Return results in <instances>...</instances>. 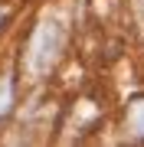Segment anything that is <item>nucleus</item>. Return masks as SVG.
I'll list each match as a JSON object with an SVG mask.
<instances>
[{
  "label": "nucleus",
  "mask_w": 144,
  "mask_h": 147,
  "mask_svg": "<svg viewBox=\"0 0 144 147\" xmlns=\"http://www.w3.org/2000/svg\"><path fill=\"white\" fill-rule=\"evenodd\" d=\"M10 105H13V85L3 79V82H0V118L10 111Z\"/></svg>",
  "instance_id": "7ed1b4c3"
},
{
  "label": "nucleus",
  "mask_w": 144,
  "mask_h": 147,
  "mask_svg": "<svg viewBox=\"0 0 144 147\" xmlns=\"http://www.w3.org/2000/svg\"><path fill=\"white\" fill-rule=\"evenodd\" d=\"M59 49H62V30L56 23H39L36 33L30 36L26 46V65L33 75H46L53 62L59 59Z\"/></svg>",
  "instance_id": "f257e3e1"
},
{
  "label": "nucleus",
  "mask_w": 144,
  "mask_h": 147,
  "mask_svg": "<svg viewBox=\"0 0 144 147\" xmlns=\"http://www.w3.org/2000/svg\"><path fill=\"white\" fill-rule=\"evenodd\" d=\"M0 23H3V10H0Z\"/></svg>",
  "instance_id": "20e7f679"
},
{
  "label": "nucleus",
  "mask_w": 144,
  "mask_h": 147,
  "mask_svg": "<svg viewBox=\"0 0 144 147\" xmlns=\"http://www.w3.org/2000/svg\"><path fill=\"white\" fill-rule=\"evenodd\" d=\"M128 127L134 131V137H144V98H134L128 105Z\"/></svg>",
  "instance_id": "f03ea898"
}]
</instances>
